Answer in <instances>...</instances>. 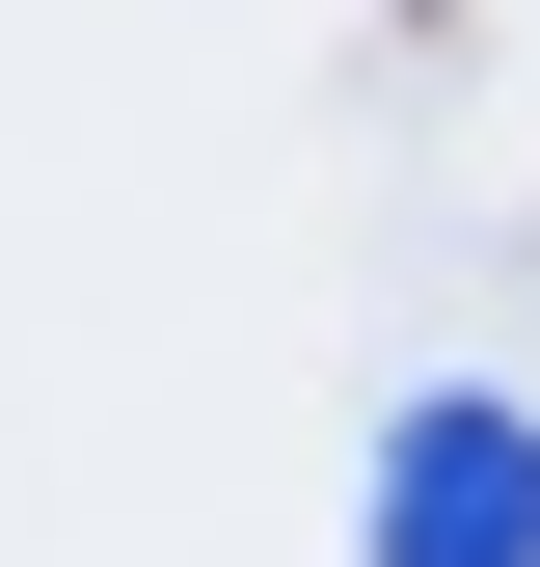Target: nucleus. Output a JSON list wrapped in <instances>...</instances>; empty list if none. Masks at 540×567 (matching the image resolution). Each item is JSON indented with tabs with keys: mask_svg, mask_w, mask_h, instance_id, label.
Listing matches in <instances>:
<instances>
[{
	"mask_svg": "<svg viewBox=\"0 0 540 567\" xmlns=\"http://www.w3.org/2000/svg\"><path fill=\"white\" fill-rule=\"evenodd\" d=\"M378 567H540V405H405L378 433Z\"/></svg>",
	"mask_w": 540,
	"mask_h": 567,
	"instance_id": "1",
	"label": "nucleus"
}]
</instances>
